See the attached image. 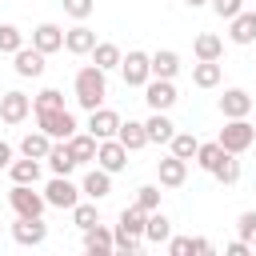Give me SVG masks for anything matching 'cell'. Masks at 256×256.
Returning <instances> with one entry per match:
<instances>
[{
  "label": "cell",
  "instance_id": "obj_46",
  "mask_svg": "<svg viewBox=\"0 0 256 256\" xmlns=\"http://www.w3.org/2000/svg\"><path fill=\"white\" fill-rule=\"evenodd\" d=\"M84 256H92V252H84Z\"/></svg>",
  "mask_w": 256,
  "mask_h": 256
},
{
  "label": "cell",
  "instance_id": "obj_1",
  "mask_svg": "<svg viewBox=\"0 0 256 256\" xmlns=\"http://www.w3.org/2000/svg\"><path fill=\"white\" fill-rule=\"evenodd\" d=\"M72 92H76V104L84 112H96L104 108V96H108V72H100L96 64H84L72 80Z\"/></svg>",
  "mask_w": 256,
  "mask_h": 256
},
{
  "label": "cell",
  "instance_id": "obj_24",
  "mask_svg": "<svg viewBox=\"0 0 256 256\" xmlns=\"http://www.w3.org/2000/svg\"><path fill=\"white\" fill-rule=\"evenodd\" d=\"M112 248H116V236H112V228H108V224H96V228H88V232H84V252L104 256V252H112Z\"/></svg>",
  "mask_w": 256,
  "mask_h": 256
},
{
  "label": "cell",
  "instance_id": "obj_19",
  "mask_svg": "<svg viewBox=\"0 0 256 256\" xmlns=\"http://www.w3.org/2000/svg\"><path fill=\"white\" fill-rule=\"evenodd\" d=\"M52 144H56V140H52L48 132H40V128H36V132H24V136H20V156H32V160H48Z\"/></svg>",
  "mask_w": 256,
  "mask_h": 256
},
{
  "label": "cell",
  "instance_id": "obj_7",
  "mask_svg": "<svg viewBox=\"0 0 256 256\" xmlns=\"http://www.w3.org/2000/svg\"><path fill=\"white\" fill-rule=\"evenodd\" d=\"M28 116H32V96H28V92L12 88V92H4V96H0V120H4V124H12V128H16V124H24Z\"/></svg>",
  "mask_w": 256,
  "mask_h": 256
},
{
  "label": "cell",
  "instance_id": "obj_2",
  "mask_svg": "<svg viewBox=\"0 0 256 256\" xmlns=\"http://www.w3.org/2000/svg\"><path fill=\"white\" fill-rule=\"evenodd\" d=\"M216 144H220L224 152H232V156H244V152L256 144V128L248 124V116H244V120H224Z\"/></svg>",
  "mask_w": 256,
  "mask_h": 256
},
{
  "label": "cell",
  "instance_id": "obj_14",
  "mask_svg": "<svg viewBox=\"0 0 256 256\" xmlns=\"http://www.w3.org/2000/svg\"><path fill=\"white\" fill-rule=\"evenodd\" d=\"M96 164L104 168V172H124L128 168V148L120 144V140H100V148H96Z\"/></svg>",
  "mask_w": 256,
  "mask_h": 256
},
{
  "label": "cell",
  "instance_id": "obj_6",
  "mask_svg": "<svg viewBox=\"0 0 256 256\" xmlns=\"http://www.w3.org/2000/svg\"><path fill=\"white\" fill-rule=\"evenodd\" d=\"M120 76H124L128 88H144V84L152 80V52L132 48V52L124 56V64H120Z\"/></svg>",
  "mask_w": 256,
  "mask_h": 256
},
{
  "label": "cell",
  "instance_id": "obj_13",
  "mask_svg": "<svg viewBox=\"0 0 256 256\" xmlns=\"http://www.w3.org/2000/svg\"><path fill=\"white\" fill-rule=\"evenodd\" d=\"M44 60H48L44 52H36L32 44H24V48L12 56V68H16V76H24V80H36V76H44V68H48Z\"/></svg>",
  "mask_w": 256,
  "mask_h": 256
},
{
  "label": "cell",
  "instance_id": "obj_8",
  "mask_svg": "<svg viewBox=\"0 0 256 256\" xmlns=\"http://www.w3.org/2000/svg\"><path fill=\"white\" fill-rule=\"evenodd\" d=\"M12 240L24 244V248L44 244V240H48V224H44V216H16V224H12Z\"/></svg>",
  "mask_w": 256,
  "mask_h": 256
},
{
  "label": "cell",
  "instance_id": "obj_27",
  "mask_svg": "<svg viewBox=\"0 0 256 256\" xmlns=\"http://www.w3.org/2000/svg\"><path fill=\"white\" fill-rule=\"evenodd\" d=\"M40 160H32V156H20V160H12L8 164V176H12V184H40Z\"/></svg>",
  "mask_w": 256,
  "mask_h": 256
},
{
  "label": "cell",
  "instance_id": "obj_35",
  "mask_svg": "<svg viewBox=\"0 0 256 256\" xmlns=\"http://www.w3.org/2000/svg\"><path fill=\"white\" fill-rule=\"evenodd\" d=\"M20 48H24V32H20L16 24H0V52L16 56Z\"/></svg>",
  "mask_w": 256,
  "mask_h": 256
},
{
  "label": "cell",
  "instance_id": "obj_33",
  "mask_svg": "<svg viewBox=\"0 0 256 256\" xmlns=\"http://www.w3.org/2000/svg\"><path fill=\"white\" fill-rule=\"evenodd\" d=\"M72 224H76L80 232H88V228H96V224H100V212H96V200H80V204L72 208Z\"/></svg>",
  "mask_w": 256,
  "mask_h": 256
},
{
  "label": "cell",
  "instance_id": "obj_12",
  "mask_svg": "<svg viewBox=\"0 0 256 256\" xmlns=\"http://www.w3.org/2000/svg\"><path fill=\"white\" fill-rule=\"evenodd\" d=\"M32 48H36V52H44V56L60 52V48H64V28H60V24H52V20L36 24V28H32Z\"/></svg>",
  "mask_w": 256,
  "mask_h": 256
},
{
  "label": "cell",
  "instance_id": "obj_30",
  "mask_svg": "<svg viewBox=\"0 0 256 256\" xmlns=\"http://www.w3.org/2000/svg\"><path fill=\"white\" fill-rule=\"evenodd\" d=\"M144 240H152V244H168V240H172V220H168L164 212H148Z\"/></svg>",
  "mask_w": 256,
  "mask_h": 256
},
{
  "label": "cell",
  "instance_id": "obj_29",
  "mask_svg": "<svg viewBox=\"0 0 256 256\" xmlns=\"http://www.w3.org/2000/svg\"><path fill=\"white\" fill-rule=\"evenodd\" d=\"M192 52H196V60H220L224 56V40L216 32H200L192 40Z\"/></svg>",
  "mask_w": 256,
  "mask_h": 256
},
{
  "label": "cell",
  "instance_id": "obj_44",
  "mask_svg": "<svg viewBox=\"0 0 256 256\" xmlns=\"http://www.w3.org/2000/svg\"><path fill=\"white\" fill-rule=\"evenodd\" d=\"M12 160H16V152H12V144H8V140H0V172H4V168H8Z\"/></svg>",
  "mask_w": 256,
  "mask_h": 256
},
{
  "label": "cell",
  "instance_id": "obj_11",
  "mask_svg": "<svg viewBox=\"0 0 256 256\" xmlns=\"http://www.w3.org/2000/svg\"><path fill=\"white\" fill-rule=\"evenodd\" d=\"M120 112L116 108H96V112H88V132L96 136V140H116V132H120Z\"/></svg>",
  "mask_w": 256,
  "mask_h": 256
},
{
  "label": "cell",
  "instance_id": "obj_45",
  "mask_svg": "<svg viewBox=\"0 0 256 256\" xmlns=\"http://www.w3.org/2000/svg\"><path fill=\"white\" fill-rule=\"evenodd\" d=\"M188 8H204V4H212V0H184Z\"/></svg>",
  "mask_w": 256,
  "mask_h": 256
},
{
  "label": "cell",
  "instance_id": "obj_37",
  "mask_svg": "<svg viewBox=\"0 0 256 256\" xmlns=\"http://www.w3.org/2000/svg\"><path fill=\"white\" fill-rule=\"evenodd\" d=\"M212 176H216V180H220V184H236V180H240V160H236V156H232V152H228V156H224V160H220V168H216V172H212Z\"/></svg>",
  "mask_w": 256,
  "mask_h": 256
},
{
  "label": "cell",
  "instance_id": "obj_36",
  "mask_svg": "<svg viewBox=\"0 0 256 256\" xmlns=\"http://www.w3.org/2000/svg\"><path fill=\"white\" fill-rule=\"evenodd\" d=\"M136 204L144 212H160V184H140L136 188Z\"/></svg>",
  "mask_w": 256,
  "mask_h": 256
},
{
  "label": "cell",
  "instance_id": "obj_28",
  "mask_svg": "<svg viewBox=\"0 0 256 256\" xmlns=\"http://www.w3.org/2000/svg\"><path fill=\"white\" fill-rule=\"evenodd\" d=\"M220 76H224L220 60H196V64H192V84H196V88H216Z\"/></svg>",
  "mask_w": 256,
  "mask_h": 256
},
{
  "label": "cell",
  "instance_id": "obj_48",
  "mask_svg": "<svg viewBox=\"0 0 256 256\" xmlns=\"http://www.w3.org/2000/svg\"><path fill=\"white\" fill-rule=\"evenodd\" d=\"M0 232H4V224H0Z\"/></svg>",
  "mask_w": 256,
  "mask_h": 256
},
{
  "label": "cell",
  "instance_id": "obj_26",
  "mask_svg": "<svg viewBox=\"0 0 256 256\" xmlns=\"http://www.w3.org/2000/svg\"><path fill=\"white\" fill-rule=\"evenodd\" d=\"M96 148H100V140L92 132H76L68 140V152L76 156V164H96Z\"/></svg>",
  "mask_w": 256,
  "mask_h": 256
},
{
  "label": "cell",
  "instance_id": "obj_39",
  "mask_svg": "<svg viewBox=\"0 0 256 256\" xmlns=\"http://www.w3.org/2000/svg\"><path fill=\"white\" fill-rule=\"evenodd\" d=\"M60 4H64V12H68L76 24H84V20L96 12V0H60Z\"/></svg>",
  "mask_w": 256,
  "mask_h": 256
},
{
  "label": "cell",
  "instance_id": "obj_15",
  "mask_svg": "<svg viewBox=\"0 0 256 256\" xmlns=\"http://www.w3.org/2000/svg\"><path fill=\"white\" fill-rule=\"evenodd\" d=\"M156 180H160V188H180L188 180V160L168 152L164 160H156Z\"/></svg>",
  "mask_w": 256,
  "mask_h": 256
},
{
  "label": "cell",
  "instance_id": "obj_23",
  "mask_svg": "<svg viewBox=\"0 0 256 256\" xmlns=\"http://www.w3.org/2000/svg\"><path fill=\"white\" fill-rule=\"evenodd\" d=\"M116 140H120L128 152L148 148V128H144V120H124V124H120V132H116Z\"/></svg>",
  "mask_w": 256,
  "mask_h": 256
},
{
  "label": "cell",
  "instance_id": "obj_42",
  "mask_svg": "<svg viewBox=\"0 0 256 256\" xmlns=\"http://www.w3.org/2000/svg\"><path fill=\"white\" fill-rule=\"evenodd\" d=\"M192 256H220V252L208 236H192Z\"/></svg>",
  "mask_w": 256,
  "mask_h": 256
},
{
  "label": "cell",
  "instance_id": "obj_10",
  "mask_svg": "<svg viewBox=\"0 0 256 256\" xmlns=\"http://www.w3.org/2000/svg\"><path fill=\"white\" fill-rule=\"evenodd\" d=\"M144 100H148V108H152V112H168V108L180 100V92H176V84H172V80H156V76H152V80L144 84Z\"/></svg>",
  "mask_w": 256,
  "mask_h": 256
},
{
  "label": "cell",
  "instance_id": "obj_32",
  "mask_svg": "<svg viewBox=\"0 0 256 256\" xmlns=\"http://www.w3.org/2000/svg\"><path fill=\"white\" fill-rule=\"evenodd\" d=\"M224 156H228V152H224L216 140H208V144H200V152H196V168H204V172H216Z\"/></svg>",
  "mask_w": 256,
  "mask_h": 256
},
{
  "label": "cell",
  "instance_id": "obj_41",
  "mask_svg": "<svg viewBox=\"0 0 256 256\" xmlns=\"http://www.w3.org/2000/svg\"><path fill=\"white\" fill-rule=\"evenodd\" d=\"M168 256H192V236H176L168 240Z\"/></svg>",
  "mask_w": 256,
  "mask_h": 256
},
{
  "label": "cell",
  "instance_id": "obj_20",
  "mask_svg": "<svg viewBox=\"0 0 256 256\" xmlns=\"http://www.w3.org/2000/svg\"><path fill=\"white\" fill-rule=\"evenodd\" d=\"M80 164H76V156L68 152V140H56L52 144V152H48V172L52 176H72Z\"/></svg>",
  "mask_w": 256,
  "mask_h": 256
},
{
  "label": "cell",
  "instance_id": "obj_25",
  "mask_svg": "<svg viewBox=\"0 0 256 256\" xmlns=\"http://www.w3.org/2000/svg\"><path fill=\"white\" fill-rule=\"evenodd\" d=\"M92 64H96L100 72H112V68H120V64H124V52H120V44H112V40H100V44L92 48Z\"/></svg>",
  "mask_w": 256,
  "mask_h": 256
},
{
  "label": "cell",
  "instance_id": "obj_43",
  "mask_svg": "<svg viewBox=\"0 0 256 256\" xmlns=\"http://www.w3.org/2000/svg\"><path fill=\"white\" fill-rule=\"evenodd\" d=\"M224 256H252V244H248V240H232V244L224 248Z\"/></svg>",
  "mask_w": 256,
  "mask_h": 256
},
{
  "label": "cell",
  "instance_id": "obj_9",
  "mask_svg": "<svg viewBox=\"0 0 256 256\" xmlns=\"http://www.w3.org/2000/svg\"><path fill=\"white\" fill-rule=\"evenodd\" d=\"M252 108H256V100H252L248 88H224V96H220V116L224 120H244Z\"/></svg>",
  "mask_w": 256,
  "mask_h": 256
},
{
  "label": "cell",
  "instance_id": "obj_21",
  "mask_svg": "<svg viewBox=\"0 0 256 256\" xmlns=\"http://www.w3.org/2000/svg\"><path fill=\"white\" fill-rule=\"evenodd\" d=\"M176 72H180V52L156 48V52H152V76H156V80H176Z\"/></svg>",
  "mask_w": 256,
  "mask_h": 256
},
{
  "label": "cell",
  "instance_id": "obj_31",
  "mask_svg": "<svg viewBox=\"0 0 256 256\" xmlns=\"http://www.w3.org/2000/svg\"><path fill=\"white\" fill-rule=\"evenodd\" d=\"M168 152H172V156H180V160H196L200 140H196L192 132H176V136H172V144H168Z\"/></svg>",
  "mask_w": 256,
  "mask_h": 256
},
{
  "label": "cell",
  "instance_id": "obj_22",
  "mask_svg": "<svg viewBox=\"0 0 256 256\" xmlns=\"http://www.w3.org/2000/svg\"><path fill=\"white\" fill-rule=\"evenodd\" d=\"M144 128H148V144H172V136H176V124L168 120V112H152L144 120Z\"/></svg>",
  "mask_w": 256,
  "mask_h": 256
},
{
  "label": "cell",
  "instance_id": "obj_16",
  "mask_svg": "<svg viewBox=\"0 0 256 256\" xmlns=\"http://www.w3.org/2000/svg\"><path fill=\"white\" fill-rule=\"evenodd\" d=\"M96 44H100V40H96V32H92L88 24H72V28L64 32V52H72V56H92Z\"/></svg>",
  "mask_w": 256,
  "mask_h": 256
},
{
  "label": "cell",
  "instance_id": "obj_5",
  "mask_svg": "<svg viewBox=\"0 0 256 256\" xmlns=\"http://www.w3.org/2000/svg\"><path fill=\"white\" fill-rule=\"evenodd\" d=\"M80 184H72L68 176H52L48 184H44V200H48V208H64V212H72L76 204H80Z\"/></svg>",
  "mask_w": 256,
  "mask_h": 256
},
{
  "label": "cell",
  "instance_id": "obj_4",
  "mask_svg": "<svg viewBox=\"0 0 256 256\" xmlns=\"http://www.w3.org/2000/svg\"><path fill=\"white\" fill-rule=\"evenodd\" d=\"M36 124H40V132H48L52 140H72V136L80 132V124H76V116H72L68 108H56V112H36Z\"/></svg>",
  "mask_w": 256,
  "mask_h": 256
},
{
  "label": "cell",
  "instance_id": "obj_18",
  "mask_svg": "<svg viewBox=\"0 0 256 256\" xmlns=\"http://www.w3.org/2000/svg\"><path fill=\"white\" fill-rule=\"evenodd\" d=\"M228 40L240 48L256 44V12H240L236 20H228Z\"/></svg>",
  "mask_w": 256,
  "mask_h": 256
},
{
  "label": "cell",
  "instance_id": "obj_34",
  "mask_svg": "<svg viewBox=\"0 0 256 256\" xmlns=\"http://www.w3.org/2000/svg\"><path fill=\"white\" fill-rule=\"evenodd\" d=\"M56 108H64V92L60 88H40L32 96V112H56Z\"/></svg>",
  "mask_w": 256,
  "mask_h": 256
},
{
  "label": "cell",
  "instance_id": "obj_47",
  "mask_svg": "<svg viewBox=\"0 0 256 256\" xmlns=\"http://www.w3.org/2000/svg\"><path fill=\"white\" fill-rule=\"evenodd\" d=\"M252 100H256V92H252Z\"/></svg>",
  "mask_w": 256,
  "mask_h": 256
},
{
  "label": "cell",
  "instance_id": "obj_17",
  "mask_svg": "<svg viewBox=\"0 0 256 256\" xmlns=\"http://www.w3.org/2000/svg\"><path fill=\"white\" fill-rule=\"evenodd\" d=\"M80 192H84L88 200H104V196L112 192V172H104L100 164H96V168H88V172H84V180H80Z\"/></svg>",
  "mask_w": 256,
  "mask_h": 256
},
{
  "label": "cell",
  "instance_id": "obj_40",
  "mask_svg": "<svg viewBox=\"0 0 256 256\" xmlns=\"http://www.w3.org/2000/svg\"><path fill=\"white\" fill-rule=\"evenodd\" d=\"M212 12H216L220 20H236V16L244 12V0H212Z\"/></svg>",
  "mask_w": 256,
  "mask_h": 256
},
{
  "label": "cell",
  "instance_id": "obj_38",
  "mask_svg": "<svg viewBox=\"0 0 256 256\" xmlns=\"http://www.w3.org/2000/svg\"><path fill=\"white\" fill-rule=\"evenodd\" d=\"M236 240H256V208H248V212H240L236 216Z\"/></svg>",
  "mask_w": 256,
  "mask_h": 256
},
{
  "label": "cell",
  "instance_id": "obj_3",
  "mask_svg": "<svg viewBox=\"0 0 256 256\" xmlns=\"http://www.w3.org/2000/svg\"><path fill=\"white\" fill-rule=\"evenodd\" d=\"M8 204L16 216H44V208H48V200H44V192H36V184H12Z\"/></svg>",
  "mask_w": 256,
  "mask_h": 256
}]
</instances>
